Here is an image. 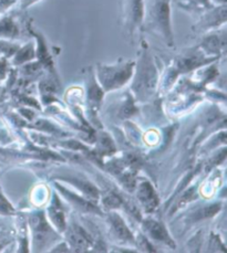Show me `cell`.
I'll list each match as a JSON object with an SVG mask.
<instances>
[{
  "mask_svg": "<svg viewBox=\"0 0 227 253\" xmlns=\"http://www.w3.org/2000/svg\"><path fill=\"white\" fill-rule=\"evenodd\" d=\"M151 228V233L154 238H158L160 240H164V241H169V239H167V232L164 231V229L162 226H160L159 223H153Z\"/></svg>",
  "mask_w": 227,
  "mask_h": 253,
  "instance_id": "obj_1",
  "label": "cell"
}]
</instances>
